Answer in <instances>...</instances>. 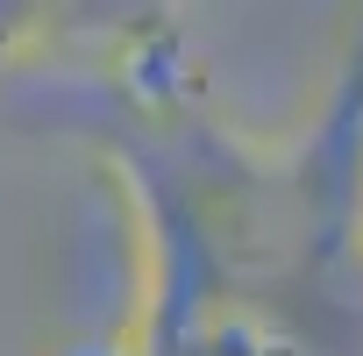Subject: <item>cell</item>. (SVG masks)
<instances>
[{
  "instance_id": "6da1fadb",
  "label": "cell",
  "mask_w": 363,
  "mask_h": 356,
  "mask_svg": "<svg viewBox=\"0 0 363 356\" xmlns=\"http://www.w3.org/2000/svg\"><path fill=\"white\" fill-rule=\"evenodd\" d=\"M128 214L114 356H363V8L306 121L257 135L171 72V43L65 79Z\"/></svg>"
}]
</instances>
